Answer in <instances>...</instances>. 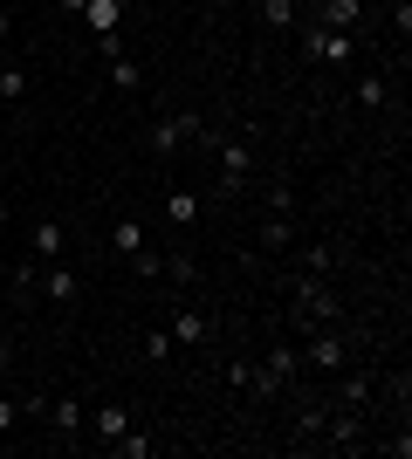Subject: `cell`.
I'll return each mask as SVG.
<instances>
[{"label": "cell", "instance_id": "10", "mask_svg": "<svg viewBox=\"0 0 412 459\" xmlns=\"http://www.w3.org/2000/svg\"><path fill=\"white\" fill-rule=\"evenodd\" d=\"M62 240H69V233H62V220H35V233H28V247H35L41 268H48V261L62 254Z\"/></svg>", "mask_w": 412, "mask_h": 459}, {"label": "cell", "instance_id": "24", "mask_svg": "<svg viewBox=\"0 0 412 459\" xmlns=\"http://www.w3.org/2000/svg\"><path fill=\"white\" fill-rule=\"evenodd\" d=\"M344 404L364 411V404H372V377H344Z\"/></svg>", "mask_w": 412, "mask_h": 459}, {"label": "cell", "instance_id": "25", "mask_svg": "<svg viewBox=\"0 0 412 459\" xmlns=\"http://www.w3.org/2000/svg\"><path fill=\"white\" fill-rule=\"evenodd\" d=\"M145 357H152V364H165V357H172V329H152V336H145Z\"/></svg>", "mask_w": 412, "mask_h": 459}, {"label": "cell", "instance_id": "17", "mask_svg": "<svg viewBox=\"0 0 412 459\" xmlns=\"http://www.w3.org/2000/svg\"><path fill=\"white\" fill-rule=\"evenodd\" d=\"M110 247H118L124 261H137V254H145V227H137V220H118V227H110Z\"/></svg>", "mask_w": 412, "mask_h": 459}, {"label": "cell", "instance_id": "18", "mask_svg": "<svg viewBox=\"0 0 412 459\" xmlns=\"http://www.w3.org/2000/svg\"><path fill=\"white\" fill-rule=\"evenodd\" d=\"M110 82H118L124 96H137V90H145V69H137L131 56H110Z\"/></svg>", "mask_w": 412, "mask_h": 459}, {"label": "cell", "instance_id": "22", "mask_svg": "<svg viewBox=\"0 0 412 459\" xmlns=\"http://www.w3.org/2000/svg\"><path fill=\"white\" fill-rule=\"evenodd\" d=\"M261 247H268V254L289 247V220H282V212H268V220H261Z\"/></svg>", "mask_w": 412, "mask_h": 459}, {"label": "cell", "instance_id": "16", "mask_svg": "<svg viewBox=\"0 0 412 459\" xmlns=\"http://www.w3.org/2000/svg\"><path fill=\"white\" fill-rule=\"evenodd\" d=\"M165 220H172V227H186V220H199V192L172 186V192H165Z\"/></svg>", "mask_w": 412, "mask_h": 459}, {"label": "cell", "instance_id": "11", "mask_svg": "<svg viewBox=\"0 0 412 459\" xmlns=\"http://www.w3.org/2000/svg\"><path fill=\"white\" fill-rule=\"evenodd\" d=\"M90 432H97V446L124 439V432H131V419H124V404H118V398H110V404H97V419H90Z\"/></svg>", "mask_w": 412, "mask_h": 459}, {"label": "cell", "instance_id": "29", "mask_svg": "<svg viewBox=\"0 0 412 459\" xmlns=\"http://www.w3.org/2000/svg\"><path fill=\"white\" fill-rule=\"evenodd\" d=\"M62 7H69V14H76V7H83V0H62Z\"/></svg>", "mask_w": 412, "mask_h": 459}, {"label": "cell", "instance_id": "14", "mask_svg": "<svg viewBox=\"0 0 412 459\" xmlns=\"http://www.w3.org/2000/svg\"><path fill=\"white\" fill-rule=\"evenodd\" d=\"M357 103H364V110H385V103H392V76H385V69L357 76Z\"/></svg>", "mask_w": 412, "mask_h": 459}, {"label": "cell", "instance_id": "20", "mask_svg": "<svg viewBox=\"0 0 412 459\" xmlns=\"http://www.w3.org/2000/svg\"><path fill=\"white\" fill-rule=\"evenodd\" d=\"M28 69H21V62H7V69H0V96H7V103H21V96H28Z\"/></svg>", "mask_w": 412, "mask_h": 459}, {"label": "cell", "instance_id": "26", "mask_svg": "<svg viewBox=\"0 0 412 459\" xmlns=\"http://www.w3.org/2000/svg\"><path fill=\"white\" fill-rule=\"evenodd\" d=\"M14 419H21V404H14V398H0V432H14Z\"/></svg>", "mask_w": 412, "mask_h": 459}, {"label": "cell", "instance_id": "4", "mask_svg": "<svg viewBox=\"0 0 412 459\" xmlns=\"http://www.w3.org/2000/svg\"><path fill=\"white\" fill-rule=\"evenodd\" d=\"M344 357H351V343H344L337 329H310V350H302L295 364L316 370V377H337V370H344Z\"/></svg>", "mask_w": 412, "mask_h": 459}, {"label": "cell", "instance_id": "27", "mask_svg": "<svg viewBox=\"0 0 412 459\" xmlns=\"http://www.w3.org/2000/svg\"><path fill=\"white\" fill-rule=\"evenodd\" d=\"M14 35V7H7V0H0V41Z\"/></svg>", "mask_w": 412, "mask_h": 459}, {"label": "cell", "instance_id": "23", "mask_svg": "<svg viewBox=\"0 0 412 459\" xmlns=\"http://www.w3.org/2000/svg\"><path fill=\"white\" fill-rule=\"evenodd\" d=\"M165 274H179V288H186V281H199V261H193V254H186V247H179L172 261H165Z\"/></svg>", "mask_w": 412, "mask_h": 459}, {"label": "cell", "instance_id": "5", "mask_svg": "<svg viewBox=\"0 0 412 459\" xmlns=\"http://www.w3.org/2000/svg\"><path fill=\"white\" fill-rule=\"evenodd\" d=\"M193 137H206V124H199L193 110H179V117H158V124H152V152H158V158H172L179 144H193Z\"/></svg>", "mask_w": 412, "mask_h": 459}, {"label": "cell", "instance_id": "7", "mask_svg": "<svg viewBox=\"0 0 412 459\" xmlns=\"http://www.w3.org/2000/svg\"><path fill=\"white\" fill-rule=\"evenodd\" d=\"M323 432H330L337 453H364V411H351V404H337L330 419H323Z\"/></svg>", "mask_w": 412, "mask_h": 459}, {"label": "cell", "instance_id": "21", "mask_svg": "<svg viewBox=\"0 0 412 459\" xmlns=\"http://www.w3.org/2000/svg\"><path fill=\"white\" fill-rule=\"evenodd\" d=\"M110 453H124V459H152L158 439H145V432H124V439H110Z\"/></svg>", "mask_w": 412, "mask_h": 459}, {"label": "cell", "instance_id": "28", "mask_svg": "<svg viewBox=\"0 0 412 459\" xmlns=\"http://www.w3.org/2000/svg\"><path fill=\"white\" fill-rule=\"evenodd\" d=\"M0 233H7V199H0Z\"/></svg>", "mask_w": 412, "mask_h": 459}, {"label": "cell", "instance_id": "19", "mask_svg": "<svg viewBox=\"0 0 412 459\" xmlns=\"http://www.w3.org/2000/svg\"><path fill=\"white\" fill-rule=\"evenodd\" d=\"M261 21H268L275 35H295V7L289 0H261Z\"/></svg>", "mask_w": 412, "mask_h": 459}, {"label": "cell", "instance_id": "8", "mask_svg": "<svg viewBox=\"0 0 412 459\" xmlns=\"http://www.w3.org/2000/svg\"><path fill=\"white\" fill-rule=\"evenodd\" d=\"M41 419L56 425V439H83V432H90V419H83V398H76V391H69V398H48V411H41Z\"/></svg>", "mask_w": 412, "mask_h": 459}, {"label": "cell", "instance_id": "15", "mask_svg": "<svg viewBox=\"0 0 412 459\" xmlns=\"http://www.w3.org/2000/svg\"><path fill=\"white\" fill-rule=\"evenodd\" d=\"M41 295H48L56 308H69V302H76V274H69V268H41Z\"/></svg>", "mask_w": 412, "mask_h": 459}, {"label": "cell", "instance_id": "13", "mask_svg": "<svg viewBox=\"0 0 412 459\" xmlns=\"http://www.w3.org/2000/svg\"><path fill=\"white\" fill-rule=\"evenodd\" d=\"M357 14H364L357 0H323V7H316V28H344V35H351Z\"/></svg>", "mask_w": 412, "mask_h": 459}, {"label": "cell", "instance_id": "3", "mask_svg": "<svg viewBox=\"0 0 412 459\" xmlns=\"http://www.w3.org/2000/svg\"><path fill=\"white\" fill-rule=\"evenodd\" d=\"M295 370H302V364H295V350H289V343H275V350H268V357H261V364H255V370H248V398H255V404H268V398H282V384H289V377H295Z\"/></svg>", "mask_w": 412, "mask_h": 459}, {"label": "cell", "instance_id": "9", "mask_svg": "<svg viewBox=\"0 0 412 459\" xmlns=\"http://www.w3.org/2000/svg\"><path fill=\"white\" fill-rule=\"evenodd\" d=\"M172 343H186V350H199V343H214V323L199 316V308H179L172 316Z\"/></svg>", "mask_w": 412, "mask_h": 459}, {"label": "cell", "instance_id": "6", "mask_svg": "<svg viewBox=\"0 0 412 459\" xmlns=\"http://www.w3.org/2000/svg\"><path fill=\"white\" fill-rule=\"evenodd\" d=\"M302 48H310V62H351L357 56V41L344 28H302Z\"/></svg>", "mask_w": 412, "mask_h": 459}, {"label": "cell", "instance_id": "1", "mask_svg": "<svg viewBox=\"0 0 412 459\" xmlns=\"http://www.w3.org/2000/svg\"><path fill=\"white\" fill-rule=\"evenodd\" d=\"M344 308H337V295H330V281L323 274H295V329H323V323H337Z\"/></svg>", "mask_w": 412, "mask_h": 459}, {"label": "cell", "instance_id": "12", "mask_svg": "<svg viewBox=\"0 0 412 459\" xmlns=\"http://www.w3.org/2000/svg\"><path fill=\"white\" fill-rule=\"evenodd\" d=\"M76 14L90 21V28H97V35H118V21H124V0H83Z\"/></svg>", "mask_w": 412, "mask_h": 459}, {"label": "cell", "instance_id": "2", "mask_svg": "<svg viewBox=\"0 0 412 459\" xmlns=\"http://www.w3.org/2000/svg\"><path fill=\"white\" fill-rule=\"evenodd\" d=\"M248 172H255V152H248V137H227L214 158V199H241L248 192Z\"/></svg>", "mask_w": 412, "mask_h": 459}]
</instances>
